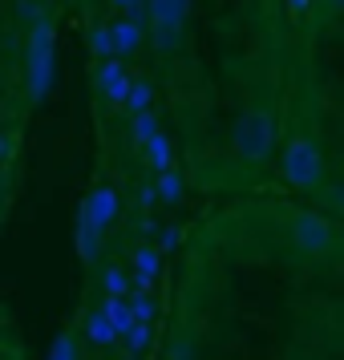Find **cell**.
Masks as SVG:
<instances>
[{
	"label": "cell",
	"instance_id": "6da1fadb",
	"mask_svg": "<svg viewBox=\"0 0 344 360\" xmlns=\"http://www.w3.org/2000/svg\"><path fill=\"white\" fill-rule=\"evenodd\" d=\"M279 170L295 191H320V182H324V158H320L316 142L304 138V134L288 138V146L279 154Z\"/></svg>",
	"mask_w": 344,
	"mask_h": 360
},
{
	"label": "cell",
	"instance_id": "7a4b0ae2",
	"mask_svg": "<svg viewBox=\"0 0 344 360\" xmlns=\"http://www.w3.org/2000/svg\"><path fill=\"white\" fill-rule=\"evenodd\" d=\"M288 239L300 255H312V259H320V255H332L336 247H340V235L336 227L328 223L324 214H312V211H300L292 214V223H288Z\"/></svg>",
	"mask_w": 344,
	"mask_h": 360
},
{
	"label": "cell",
	"instance_id": "3957f363",
	"mask_svg": "<svg viewBox=\"0 0 344 360\" xmlns=\"http://www.w3.org/2000/svg\"><path fill=\"white\" fill-rule=\"evenodd\" d=\"M235 150H239L243 162H263L272 154V114L251 110V114L239 117V126H235Z\"/></svg>",
	"mask_w": 344,
	"mask_h": 360
},
{
	"label": "cell",
	"instance_id": "277c9868",
	"mask_svg": "<svg viewBox=\"0 0 344 360\" xmlns=\"http://www.w3.org/2000/svg\"><path fill=\"white\" fill-rule=\"evenodd\" d=\"M85 214H89V219H94V223L101 227V223H106V219L114 214V198L106 195V191H98V195L89 198V211H85Z\"/></svg>",
	"mask_w": 344,
	"mask_h": 360
},
{
	"label": "cell",
	"instance_id": "5b68a950",
	"mask_svg": "<svg viewBox=\"0 0 344 360\" xmlns=\"http://www.w3.org/2000/svg\"><path fill=\"white\" fill-rule=\"evenodd\" d=\"M106 311H110V320H114L117 332H126V328H130V308L122 304V295H114V300L106 304Z\"/></svg>",
	"mask_w": 344,
	"mask_h": 360
},
{
	"label": "cell",
	"instance_id": "8992f818",
	"mask_svg": "<svg viewBox=\"0 0 344 360\" xmlns=\"http://www.w3.org/2000/svg\"><path fill=\"white\" fill-rule=\"evenodd\" d=\"M150 162L158 166V170L170 162V146H166V138H150Z\"/></svg>",
	"mask_w": 344,
	"mask_h": 360
},
{
	"label": "cell",
	"instance_id": "52a82bcc",
	"mask_svg": "<svg viewBox=\"0 0 344 360\" xmlns=\"http://www.w3.org/2000/svg\"><path fill=\"white\" fill-rule=\"evenodd\" d=\"M106 288H110V295H126L130 292V279L122 276L117 267H110V271H106Z\"/></svg>",
	"mask_w": 344,
	"mask_h": 360
},
{
	"label": "cell",
	"instance_id": "ba28073f",
	"mask_svg": "<svg viewBox=\"0 0 344 360\" xmlns=\"http://www.w3.org/2000/svg\"><path fill=\"white\" fill-rule=\"evenodd\" d=\"M138 138H142V142L158 138V134H154V117H138Z\"/></svg>",
	"mask_w": 344,
	"mask_h": 360
},
{
	"label": "cell",
	"instance_id": "9c48e42d",
	"mask_svg": "<svg viewBox=\"0 0 344 360\" xmlns=\"http://www.w3.org/2000/svg\"><path fill=\"white\" fill-rule=\"evenodd\" d=\"M53 360H73V340H69V336H65L61 344H57V352H53Z\"/></svg>",
	"mask_w": 344,
	"mask_h": 360
},
{
	"label": "cell",
	"instance_id": "30bf717a",
	"mask_svg": "<svg viewBox=\"0 0 344 360\" xmlns=\"http://www.w3.org/2000/svg\"><path fill=\"white\" fill-rule=\"evenodd\" d=\"M163 186H166V191H163L166 198H179V179H166Z\"/></svg>",
	"mask_w": 344,
	"mask_h": 360
}]
</instances>
